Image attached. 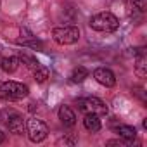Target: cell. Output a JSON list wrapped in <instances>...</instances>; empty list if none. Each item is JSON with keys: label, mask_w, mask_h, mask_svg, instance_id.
Returning a JSON list of instances; mask_svg holds the SVG:
<instances>
[{"label": "cell", "mask_w": 147, "mask_h": 147, "mask_svg": "<svg viewBox=\"0 0 147 147\" xmlns=\"http://www.w3.org/2000/svg\"><path fill=\"white\" fill-rule=\"evenodd\" d=\"M30 94L28 85L19 82H0V99L2 100H21Z\"/></svg>", "instance_id": "1"}, {"label": "cell", "mask_w": 147, "mask_h": 147, "mask_svg": "<svg viewBox=\"0 0 147 147\" xmlns=\"http://www.w3.org/2000/svg\"><path fill=\"white\" fill-rule=\"evenodd\" d=\"M90 28L102 33H113L119 28V19L113 12H99L90 19Z\"/></svg>", "instance_id": "2"}, {"label": "cell", "mask_w": 147, "mask_h": 147, "mask_svg": "<svg viewBox=\"0 0 147 147\" xmlns=\"http://www.w3.org/2000/svg\"><path fill=\"white\" fill-rule=\"evenodd\" d=\"M52 38L59 45H73L80 40V30L76 26H62L52 30Z\"/></svg>", "instance_id": "3"}, {"label": "cell", "mask_w": 147, "mask_h": 147, "mask_svg": "<svg viewBox=\"0 0 147 147\" xmlns=\"http://www.w3.org/2000/svg\"><path fill=\"white\" fill-rule=\"evenodd\" d=\"M26 131H28V138L33 142V144H40L47 138L49 135V128L47 125L42 121V119H36V118H30L26 121Z\"/></svg>", "instance_id": "4"}, {"label": "cell", "mask_w": 147, "mask_h": 147, "mask_svg": "<svg viewBox=\"0 0 147 147\" xmlns=\"http://www.w3.org/2000/svg\"><path fill=\"white\" fill-rule=\"evenodd\" d=\"M78 106H80V111H83L85 114H87V113H92V114H97V116L107 114V106H106V102H102V100L97 99V97L80 99V100H78Z\"/></svg>", "instance_id": "5"}, {"label": "cell", "mask_w": 147, "mask_h": 147, "mask_svg": "<svg viewBox=\"0 0 147 147\" xmlns=\"http://www.w3.org/2000/svg\"><path fill=\"white\" fill-rule=\"evenodd\" d=\"M94 78L97 83L104 85V87H114L116 85V76H114V73L107 67H97L94 71Z\"/></svg>", "instance_id": "6"}, {"label": "cell", "mask_w": 147, "mask_h": 147, "mask_svg": "<svg viewBox=\"0 0 147 147\" xmlns=\"http://www.w3.org/2000/svg\"><path fill=\"white\" fill-rule=\"evenodd\" d=\"M7 126H9V131L14 133V135H23L26 131V121L23 119L21 114H14L9 121H7Z\"/></svg>", "instance_id": "7"}, {"label": "cell", "mask_w": 147, "mask_h": 147, "mask_svg": "<svg viewBox=\"0 0 147 147\" xmlns=\"http://www.w3.org/2000/svg\"><path fill=\"white\" fill-rule=\"evenodd\" d=\"M57 114H59V119H61V123L64 126H73L76 123V114H75V111H73L69 106H61Z\"/></svg>", "instance_id": "8"}, {"label": "cell", "mask_w": 147, "mask_h": 147, "mask_svg": "<svg viewBox=\"0 0 147 147\" xmlns=\"http://www.w3.org/2000/svg\"><path fill=\"white\" fill-rule=\"evenodd\" d=\"M19 57H14V55H9V57H2L0 59V67H2L5 73H14L18 67H19Z\"/></svg>", "instance_id": "9"}, {"label": "cell", "mask_w": 147, "mask_h": 147, "mask_svg": "<svg viewBox=\"0 0 147 147\" xmlns=\"http://www.w3.org/2000/svg\"><path fill=\"white\" fill-rule=\"evenodd\" d=\"M83 126L88 130V131H99L100 130V119H99V116L97 114H92V113H87L85 114V118H83Z\"/></svg>", "instance_id": "10"}, {"label": "cell", "mask_w": 147, "mask_h": 147, "mask_svg": "<svg viewBox=\"0 0 147 147\" xmlns=\"http://www.w3.org/2000/svg\"><path fill=\"white\" fill-rule=\"evenodd\" d=\"M135 73L138 78H145L147 76V57L144 52H140V55L135 61Z\"/></svg>", "instance_id": "11"}, {"label": "cell", "mask_w": 147, "mask_h": 147, "mask_svg": "<svg viewBox=\"0 0 147 147\" xmlns=\"http://www.w3.org/2000/svg\"><path fill=\"white\" fill-rule=\"evenodd\" d=\"M88 76V71H87V67H83V66H78V67H75L71 71V82L73 83H82L85 78Z\"/></svg>", "instance_id": "12"}, {"label": "cell", "mask_w": 147, "mask_h": 147, "mask_svg": "<svg viewBox=\"0 0 147 147\" xmlns=\"http://www.w3.org/2000/svg\"><path fill=\"white\" fill-rule=\"evenodd\" d=\"M33 76H35V82H36V83H43V82L49 80L50 71H49V67H45V66L40 64L36 69H33Z\"/></svg>", "instance_id": "13"}, {"label": "cell", "mask_w": 147, "mask_h": 147, "mask_svg": "<svg viewBox=\"0 0 147 147\" xmlns=\"http://www.w3.org/2000/svg\"><path fill=\"white\" fill-rule=\"evenodd\" d=\"M116 131H118L119 137H123L125 140H133L135 135H137V130H135L133 126H128V125H121V126H118Z\"/></svg>", "instance_id": "14"}, {"label": "cell", "mask_w": 147, "mask_h": 147, "mask_svg": "<svg viewBox=\"0 0 147 147\" xmlns=\"http://www.w3.org/2000/svg\"><path fill=\"white\" fill-rule=\"evenodd\" d=\"M19 61H23V64H26L30 69H36V67L40 66V62H38L33 55H30V54H26V52H21V54H19Z\"/></svg>", "instance_id": "15"}, {"label": "cell", "mask_w": 147, "mask_h": 147, "mask_svg": "<svg viewBox=\"0 0 147 147\" xmlns=\"http://www.w3.org/2000/svg\"><path fill=\"white\" fill-rule=\"evenodd\" d=\"M14 114H18V113H16V111H12V109H4V111H2V119L7 123V121H9Z\"/></svg>", "instance_id": "16"}, {"label": "cell", "mask_w": 147, "mask_h": 147, "mask_svg": "<svg viewBox=\"0 0 147 147\" xmlns=\"http://www.w3.org/2000/svg\"><path fill=\"white\" fill-rule=\"evenodd\" d=\"M133 5L138 9V11H145L147 9V0H131Z\"/></svg>", "instance_id": "17"}, {"label": "cell", "mask_w": 147, "mask_h": 147, "mask_svg": "<svg viewBox=\"0 0 147 147\" xmlns=\"http://www.w3.org/2000/svg\"><path fill=\"white\" fill-rule=\"evenodd\" d=\"M128 144H130V140H109L107 142V145H119V147L128 145Z\"/></svg>", "instance_id": "18"}, {"label": "cell", "mask_w": 147, "mask_h": 147, "mask_svg": "<svg viewBox=\"0 0 147 147\" xmlns=\"http://www.w3.org/2000/svg\"><path fill=\"white\" fill-rule=\"evenodd\" d=\"M4 140H5V133H4V131H2V130H0V144H2V142H4Z\"/></svg>", "instance_id": "19"}]
</instances>
